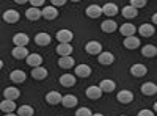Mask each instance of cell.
<instances>
[{
	"instance_id": "6da1fadb",
	"label": "cell",
	"mask_w": 157,
	"mask_h": 116,
	"mask_svg": "<svg viewBox=\"0 0 157 116\" xmlns=\"http://www.w3.org/2000/svg\"><path fill=\"white\" fill-rule=\"evenodd\" d=\"M41 17H44L46 21H54L58 17V9L50 6V5H46L43 9H41Z\"/></svg>"
},
{
	"instance_id": "7a4b0ae2",
	"label": "cell",
	"mask_w": 157,
	"mask_h": 116,
	"mask_svg": "<svg viewBox=\"0 0 157 116\" xmlns=\"http://www.w3.org/2000/svg\"><path fill=\"white\" fill-rule=\"evenodd\" d=\"M72 38H74V35H72L71 30L63 28V30H58L57 32V39H58L60 44H71Z\"/></svg>"
},
{
	"instance_id": "3957f363",
	"label": "cell",
	"mask_w": 157,
	"mask_h": 116,
	"mask_svg": "<svg viewBox=\"0 0 157 116\" xmlns=\"http://www.w3.org/2000/svg\"><path fill=\"white\" fill-rule=\"evenodd\" d=\"M85 50L88 55H99L102 52V44L99 41H90V43H86Z\"/></svg>"
},
{
	"instance_id": "277c9868",
	"label": "cell",
	"mask_w": 157,
	"mask_h": 116,
	"mask_svg": "<svg viewBox=\"0 0 157 116\" xmlns=\"http://www.w3.org/2000/svg\"><path fill=\"white\" fill-rule=\"evenodd\" d=\"M116 100L120 102V104H123V105H127V104H130V102L134 100V94H132V91L123 89V91H120L116 94Z\"/></svg>"
},
{
	"instance_id": "5b68a950",
	"label": "cell",
	"mask_w": 157,
	"mask_h": 116,
	"mask_svg": "<svg viewBox=\"0 0 157 116\" xmlns=\"http://www.w3.org/2000/svg\"><path fill=\"white\" fill-rule=\"evenodd\" d=\"M3 21L6 22V24H16L19 19H21V14L16 11V9H6L5 13H3Z\"/></svg>"
},
{
	"instance_id": "8992f818",
	"label": "cell",
	"mask_w": 157,
	"mask_h": 116,
	"mask_svg": "<svg viewBox=\"0 0 157 116\" xmlns=\"http://www.w3.org/2000/svg\"><path fill=\"white\" fill-rule=\"evenodd\" d=\"M146 72H148V68L145 66V64H141V63H135L134 66H130V74H132L134 77H137V79L146 75Z\"/></svg>"
},
{
	"instance_id": "52a82bcc",
	"label": "cell",
	"mask_w": 157,
	"mask_h": 116,
	"mask_svg": "<svg viewBox=\"0 0 157 116\" xmlns=\"http://www.w3.org/2000/svg\"><path fill=\"white\" fill-rule=\"evenodd\" d=\"M29 41H30V38L25 33H16L13 36V43H14L16 47H27Z\"/></svg>"
},
{
	"instance_id": "ba28073f",
	"label": "cell",
	"mask_w": 157,
	"mask_h": 116,
	"mask_svg": "<svg viewBox=\"0 0 157 116\" xmlns=\"http://www.w3.org/2000/svg\"><path fill=\"white\" fill-rule=\"evenodd\" d=\"M85 96H86L88 99L98 100V99H101V96H102V91H101V88H99V86H96V85H91V86H88V88H86Z\"/></svg>"
},
{
	"instance_id": "9c48e42d",
	"label": "cell",
	"mask_w": 157,
	"mask_h": 116,
	"mask_svg": "<svg viewBox=\"0 0 157 116\" xmlns=\"http://www.w3.org/2000/svg\"><path fill=\"white\" fill-rule=\"evenodd\" d=\"M25 63H27L29 66H32V69L38 68V66H41V63H43V57L39 54H29V57L25 58Z\"/></svg>"
},
{
	"instance_id": "30bf717a",
	"label": "cell",
	"mask_w": 157,
	"mask_h": 116,
	"mask_svg": "<svg viewBox=\"0 0 157 116\" xmlns=\"http://www.w3.org/2000/svg\"><path fill=\"white\" fill-rule=\"evenodd\" d=\"M135 32H137L135 25H134V24H130V22H127V24H123L121 27H120V33H121L124 38H129V36H135Z\"/></svg>"
},
{
	"instance_id": "8fae6325",
	"label": "cell",
	"mask_w": 157,
	"mask_h": 116,
	"mask_svg": "<svg viewBox=\"0 0 157 116\" xmlns=\"http://www.w3.org/2000/svg\"><path fill=\"white\" fill-rule=\"evenodd\" d=\"M123 46H124L126 49H129V50H135V49H138V47H140V38H137V36H129V38H124Z\"/></svg>"
},
{
	"instance_id": "7c38bea8",
	"label": "cell",
	"mask_w": 157,
	"mask_h": 116,
	"mask_svg": "<svg viewBox=\"0 0 157 116\" xmlns=\"http://www.w3.org/2000/svg\"><path fill=\"white\" fill-rule=\"evenodd\" d=\"M19 96H21V91L16 86H8V88H5V91H3V97L6 100H16Z\"/></svg>"
},
{
	"instance_id": "4fadbf2b",
	"label": "cell",
	"mask_w": 157,
	"mask_h": 116,
	"mask_svg": "<svg viewBox=\"0 0 157 116\" xmlns=\"http://www.w3.org/2000/svg\"><path fill=\"white\" fill-rule=\"evenodd\" d=\"M61 94L58 93V91H49L47 94H46V102L49 105H58L60 102H61Z\"/></svg>"
},
{
	"instance_id": "5bb4252c",
	"label": "cell",
	"mask_w": 157,
	"mask_h": 116,
	"mask_svg": "<svg viewBox=\"0 0 157 116\" xmlns=\"http://www.w3.org/2000/svg\"><path fill=\"white\" fill-rule=\"evenodd\" d=\"M101 30L104 33H113V32L118 30V24L115 21H112V19H107V21H104L101 24Z\"/></svg>"
},
{
	"instance_id": "9a60e30c",
	"label": "cell",
	"mask_w": 157,
	"mask_h": 116,
	"mask_svg": "<svg viewBox=\"0 0 157 116\" xmlns=\"http://www.w3.org/2000/svg\"><path fill=\"white\" fill-rule=\"evenodd\" d=\"M75 82H77V80H75V75H72V74H63V75L60 77V85L64 86V88L74 86Z\"/></svg>"
},
{
	"instance_id": "2e32d148",
	"label": "cell",
	"mask_w": 157,
	"mask_h": 116,
	"mask_svg": "<svg viewBox=\"0 0 157 116\" xmlns=\"http://www.w3.org/2000/svg\"><path fill=\"white\" fill-rule=\"evenodd\" d=\"M77 77H82V79H88V77L91 75V68L88 66V64H78V66H75V74Z\"/></svg>"
},
{
	"instance_id": "e0dca14e",
	"label": "cell",
	"mask_w": 157,
	"mask_h": 116,
	"mask_svg": "<svg viewBox=\"0 0 157 116\" xmlns=\"http://www.w3.org/2000/svg\"><path fill=\"white\" fill-rule=\"evenodd\" d=\"M98 60H99L101 64H104V66H110V64H113V61H115V55L112 52H101Z\"/></svg>"
},
{
	"instance_id": "ac0fdd59",
	"label": "cell",
	"mask_w": 157,
	"mask_h": 116,
	"mask_svg": "<svg viewBox=\"0 0 157 116\" xmlns=\"http://www.w3.org/2000/svg\"><path fill=\"white\" fill-rule=\"evenodd\" d=\"M50 41H52L50 35H49V33H44V32L38 33V35L35 36V43H36L38 46H43V47H44V46H49Z\"/></svg>"
},
{
	"instance_id": "d6986e66",
	"label": "cell",
	"mask_w": 157,
	"mask_h": 116,
	"mask_svg": "<svg viewBox=\"0 0 157 116\" xmlns=\"http://www.w3.org/2000/svg\"><path fill=\"white\" fill-rule=\"evenodd\" d=\"M77 97L75 96H72V94H66V96H63L61 97V102L60 104L64 107V108H72V107H75L77 105Z\"/></svg>"
},
{
	"instance_id": "ffe728a7",
	"label": "cell",
	"mask_w": 157,
	"mask_h": 116,
	"mask_svg": "<svg viewBox=\"0 0 157 116\" xmlns=\"http://www.w3.org/2000/svg\"><path fill=\"white\" fill-rule=\"evenodd\" d=\"M17 107H16V102L14 100H2L0 102V110H2L5 114L6 113H14V110H16Z\"/></svg>"
},
{
	"instance_id": "44dd1931",
	"label": "cell",
	"mask_w": 157,
	"mask_h": 116,
	"mask_svg": "<svg viewBox=\"0 0 157 116\" xmlns=\"http://www.w3.org/2000/svg\"><path fill=\"white\" fill-rule=\"evenodd\" d=\"M99 88H101V91L102 93H112L115 91V88H116V83L110 79H104L101 83H99Z\"/></svg>"
},
{
	"instance_id": "7402d4cb",
	"label": "cell",
	"mask_w": 157,
	"mask_h": 116,
	"mask_svg": "<svg viewBox=\"0 0 157 116\" xmlns=\"http://www.w3.org/2000/svg\"><path fill=\"white\" fill-rule=\"evenodd\" d=\"M10 79L14 82V83H24L25 79H27V74L21 69H14L11 74H10Z\"/></svg>"
},
{
	"instance_id": "603a6c76",
	"label": "cell",
	"mask_w": 157,
	"mask_h": 116,
	"mask_svg": "<svg viewBox=\"0 0 157 116\" xmlns=\"http://www.w3.org/2000/svg\"><path fill=\"white\" fill-rule=\"evenodd\" d=\"M101 11H102V14H105L109 17H113L118 14V6L115 3H105L104 6H101Z\"/></svg>"
},
{
	"instance_id": "cb8c5ba5",
	"label": "cell",
	"mask_w": 157,
	"mask_h": 116,
	"mask_svg": "<svg viewBox=\"0 0 157 116\" xmlns=\"http://www.w3.org/2000/svg\"><path fill=\"white\" fill-rule=\"evenodd\" d=\"M154 32H155V28H154V25H151V24H141L140 27H138V33L141 36H145V38L152 36Z\"/></svg>"
},
{
	"instance_id": "d4e9b609",
	"label": "cell",
	"mask_w": 157,
	"mask_h": 116,
	"mask_svg": "<svg viewBox=\"0 0 157 116\" xmlns=\"http://www.w3.org/2000/svg\"><path fill=\"white\" fill-rule=\"evenodd\" d=\"M35 80H44L47 77V69L43 68V66H38V68H33L32 69V74H30Z\"/></svg>"
},
{
	"instance_id": "484cf974",
	"label": "cell",
	"mask_w": 157,
	"mask_h": 116,
	"mask_svg": "<svg viewBox=\"0 0 157 116\" xmlns=\"http://www.w3.org/2000/svg\"><path fill=\"white\" fill-rule=\"evenodd\" d=\"M11 54H13V57H14L16 60H25L30 52L27 50V47H14L11 50Z\"/></svg>"
},
{
	"instance_id": "4316f807",
	"label": "cell",
	"mask_w": 157,
	"mask_h": 116,
	"mask_svg": "<svg viewBox=\"0 0 157 116\" xmlns=\"http://www.w3.org/2000/svg\"><path fill=\"white\" fill-rule=\"evenodd\" d=\"M141 93L145 94V96H154V94L157 93V86H155V83H152V82L143 83V85H141Z\"/></svg>"
},
{
	"instance_id": "83f0119b",
	"label": "cell",
	"mask_w": 157,
	"mask_h": 116,
	"mask_svg": "<svg viewBox=\"0 0 157 116\" xmlns=\"http://www.w3.org/2000/svg\"><path fill=\"white\" fill-rule=\"evenodd\" d=\"M55 50H57V54H58L60 57H71V54H72V46H71V44H58Z\"/></svg>"
},
{
	"instance_id": "f1b7e54d",
	"label": "cell",
	"mask_w": 157,
	"mask_h": 116,
	"mask_svg": "<svg viewBox=\"0 0 157 116\" xmlns=\"http://www.w3.org/2000/svg\"><path fill=\"white\" fill-rule=\"evenodd\" d=\"M86 16L88 17H91V19H98L101 14H102V11H101V6L99 5H90L88 8H86Z\"/></svg>"
},
{
	"instance_id": "f546056e",
	"label": "cell",
	"mask_w": 157,
	"mask_h": 116,
	"mask_svg": "<svg viewBox=\"0 0 157 116\" xmlns=\"http://www.w3.org/2000/svg\"><path fill=\"white\" fill-rule=\"evenodd\" d=\"M141 55H143V57H146V58H152V57H155V55H157V49H155V46H152V44L143 46V47H141Z\"/></svg>"
},
{
	"instance_id": "4dcf8cb0",
	"label": "cell",
	"mask_w": 157,
	"mask_h": 116,
	"mask_svg": "<svg viewBox=\"0 0 157 116\" xmlns=\"http://www.w3.org/2000/svg\"><path fill=\"white\" fill-rule=\"evenodd\" d=\"M25 17H27L29 21H38V19H41V9H38V8H29L27 11H25Z\"/></svg>"
},
{
	"instance_id": "1f68e13d",
	"label": "cell",
	"mask_w": 157,
	"mask_h": 116,
	"mask_svg": "<svg viewBox=\"0 0 157 116\" xmlns=\"http://www.w3.org/2000/svg\"><path fill=\"white\" fill-rule=\"evenodd\" d=\"M74 58L72 57H60V60H58V64H60V68H63V69H71L72 66H74Z\"/></svg>"
},
{
	"instance_id": "d6a6232c",
	"label": "cell",
	"mask_w": 157,
	"mask_h": 116,
	"mask_svg": "<svg viewBox=\"0 0 157 116\" xmlns=\"http://www.w3.org/2000/svg\"><path fill=\"white\" fill-rule=\"evenodd\" d=\"M123 16H124L126 19H135V17L138 16V9L132 8L130 5H127V6L123 8Z\"/></svg>"
},
{
	"instance_id": "836d02e7",
	"label": "cell",
	"mask_w": 157,
	"mask_h": 116,
	"mask_svg": "<svg viewBox=\"0 0 157 116\" xmlns=\"http://www.w3.org/2000/svg\"><path fill=\"white\" fill-rule=\"evenodd\" d=\"M16 110H17V116H33V113H35L32 105H21Z\"/></svg>"
},
{
	"instance_id": "e575fe53",
	"label": "cell",
	"mask_w": 157,
	"mask_h": 116,
	"mask_svg": "<svg viewBox=\"0 0 157 116\" xmlns=\"http://www.w3.org/2000/svg\"><path fill=\"white\" fill-rule=\"evenodd\" d=\"M132 8L138 9V8H143V6H146V0H130V3H129Z\"/></svg>"
},
{
	"instance_id": "d590c367",
	"label": "cell",
	"mask_w": 157,
	"mask_h": 116,
	"mask_svg": "<svg viewBox=\"0 0 157 116\" xmlns=\"http://www.w3.org/2000/svg\"><path fill=\"white\" fill-rule=\"evenodd\" d=\"M93 113H91V110L88 107H80L77 111H75V116H91Z\"/></svg>"
},
{
	"instance_id": "8d00e7d4",
	"label": "cell",
	"mask_w": 157,
	"mask_h": 116,
	"mask_svg": "<svg viewBox=\"0 0 157 116\" xmlns=\"http://www.w3.org/2000/svg\"><path fill=\"white\" fill-rule=\"evenodd\" d=\"M30 5H32V8H44L46 6V2H44V0H30Z\"/></svg>"
},
{
	"instance_id": "74e56055",
	"label": "cell",
	"mask_w": 157,
	"mask_h": 116,
	"mask_svg": "<svg viewBox=\"0 0 157 116\" xmlns=\"http://www.w3.org/2000/svg\"><path fill=\"white\" fill-rule=\"evenodd\" d=\"M64 5H66V0H52V5L50 6L57 8V6H64Z\"/></svg>"
},
{
	"instance_id": "f35d334b",
	"label": "cell",
	"mask_w": 157,
	"mask_h": 116,
	"mask_svg": "<svg viewBox=\"0 0 157 116\" xmlns=\"http://www.w3.org/2000/svg\"><path fill=\"white\" fill-rule=\"evenodd\" d=\"M138 116H154V111L145 108V110H140V111H138Z\"/></svg>"
},
{
	"instance_id": "ab89813d",
	"label": "cell",
	"mask_w": 157,
	"mask_h": 116,
	"mask_svg": "<svg viewBox=\"0 0 157 116\" xmlns=\"http://www.w3.org/2000/svg\"><path fill=\"white\" fill-rule=\"evenodd\" d=\"M155 22H157V16H152V24H151V25H154Z\"/></svg>"
},
{
	"instance_id": "60d3db41",
	"label": "cell",
	"mask_w": 157,
	"mask_h": 116,
	"mask_svg": "<svg viewBox=\"0 0 157 116\" xmlns=\"http://www.w3.org/2000/svg\"><path fill=\"white\" fill-rule=\"evenodd\" d=\"M5 116H17V114H14V113H6Z\"/></svg>"
},
{
	"instance_id": "b9f144b4",
	"label": "cell",
	"mask_w": 157,
	"mask_h": 116,
	"mask_svg": "<svg viewBox=\"0 0 157 116\" xmlns=\"http://www.w3.org/2000/svg\"><path fill=\"white\" fill-rule=\"evenodd\" d=\"M91 116H104V114H101V113H93Z\"/></svg>"
},
{
	"instance_id": "7bdbcfd3",
	"label": "cell",
	"mask_w": 157,
	"mask_h": 116,
	"mask_svg": "<svg viewBox=\"0 0 157 116\" xmlns=\"http://www.w3.org/2000/svg\"><path fill=\"white\" fill-rule=\"evenodd\" d=\"M2 68H3V61H2V60H0V69H2Z\"/></svg>"
},
{
	"instance_id": "ee69618b",
	"label": "cell",
	"mask_w": 157,
	"mask_h": 116,
	"mask_svg": "<svg viewBox=\"0 0 157 116\" xmlns=\"http://www.w3.org/2000/svg\"><path fill=\"white\" fill-rule=\"evenodd\" d=\"M121 116H126V114H121Z\"/></svg>"
}]
</instances>
